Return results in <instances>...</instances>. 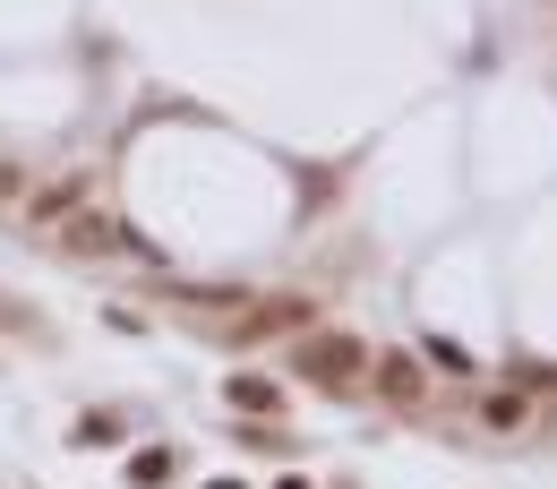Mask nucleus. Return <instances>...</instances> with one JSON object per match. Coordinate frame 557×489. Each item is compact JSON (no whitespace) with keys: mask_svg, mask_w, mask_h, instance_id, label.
Segmentation results:
<instances>
[{"mask_svg":"<svg viewBox=\"0 0 557 489\" xmlns=\"http://www.w3.org/2000/svg\"><path fill=\"white\" fill-rule=\"evenodd\" d=\"M300 369H309V378H335V387H344V378H360V344H335V335H318V344L300 352Z\"/></svg>","mask_w":557,"mask_h":489,"instance_id":"1","label":"nucleus"}]
</instances>
